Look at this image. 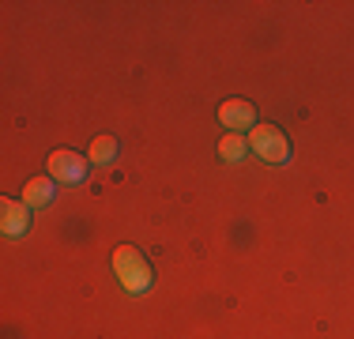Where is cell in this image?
<instances>
[{
  "mask_svg": "<svg viewBox=\"0 0 354 339\" xmlns=\"http://www.w3.org/2000/svg\"><path fill=\"white\" fill-rule=\"evenodd\" d=\"M53 196H57L53 177H35V181H27V189H23V203H27V208H46V203H53Z\"/></svg>",
  "mask_w": 354,
  "mask_h": 339,
  "instance_id": "obj_6",
  "label": "cell"
},
{
  "mask_svg": "<svg viewBox=\"0 0 354 339\" xmlns=\"http://www.w3.org/2000/svg\"><path fill=\"white\" fill-rule=\"evenodd\" d=\"M117 151H121V143H117L113 136H95L91 147H87V158H91V163H98V166H106V163H113V158H117Z\"/></svg>",
  "mask_w": 354,
  "mask_h": 339,
  "instance_id": "obj_7",
  "label": "cell"
},
{
  "mask_svg": "<svg viewBox=\"0 0 354 339\" xmlns=\"http://www.w3.org/2000/svg\"><path fill=\"white\" fill-rule=\"evenodd\" d=\"M0 226H4L8 237H23L30 230V211L23 200H4L0 203Z\"/></svg>",
  "mask_w": 354,
  "mask_h": 339,
  "instance_id": "obj_5",
  "label": "cell"
},
{
  "mask_svg": "<svg viewBox=\"0 0 354 339\" xmlns=\"http://www.w3.org/2000/svg\"><path fill=\"white\" fill-rule=\"evenodd\" d=\"M87 174H91V158H83L80 151L61 147L49 155V177L57 185H80V181H87Z\"/></svg>",
  "mask_w": 354,
  "mask_h": 339,
  "instance_id": "obj_3",
  "label": "cell"
},
{
  "mask_svg": "<svg viewBox=\"0 0 354 339\" xmlns=\"http://www.w3.org/2000/svg\"><path fill=\"white\" fill-rule=\"evenodd\" d=\"M218 121L230 132L241 136V129H249V132L257 129V109H252V102H245V98H226L223 106H218Z\"/></svg>",
  "mask_w": 354,
  "mask_h": 339,
  "instance_id": "obj_4",
  "label": "cell"
},
{
  "mask_svg": "<svg viewBox=\"0 0 354 339\" xmlns=\"http://www.w3.org/2000/svg\"><path fill=\"white\" fill-rule=\"evenodd\" d=\"M249 151L260 155L264 163H272V166H283L286 158H290V140H286L283 129H275V125H257V129L249 132Z\"/></svg>",
  "mask_w": 354,
  "mask_h": 339,
  "instance_id": "obj_2",
  "label": "cell"
},
{
  "mask_svg": "<svg viewBox=\"0 0 354 339\" xmlns=\"http://www.w3.org/2000/svg\"><path fill=\"white\" fill-rule=\"evenodd\" d=\"M245 151H249V140L238 132H226L223 140H218V158H223V163H241Z\"/></svg>",
  "mask_w": 354,
  "mask_h": 339,
  "instance_id": "obj_8",
  "label": "cell"
},
{
  "mask_svg": "<svg viewBox=\"0 0 354 339\" xmlns=\"http://www.w3.org/2000/svg\"><path fill=\"white\" fill-rule=\"evenodd\" d=\"M113 275L121 279V286L129 294H147L151 286H155V268H151V260L143 257L140 249H132V245L113 249Z\"/></svg>",
  "mask_w": 354,
  "mask_h": 339,
  "instance_id": "obj_1",
  "label": "cell"
}]
</instances>
